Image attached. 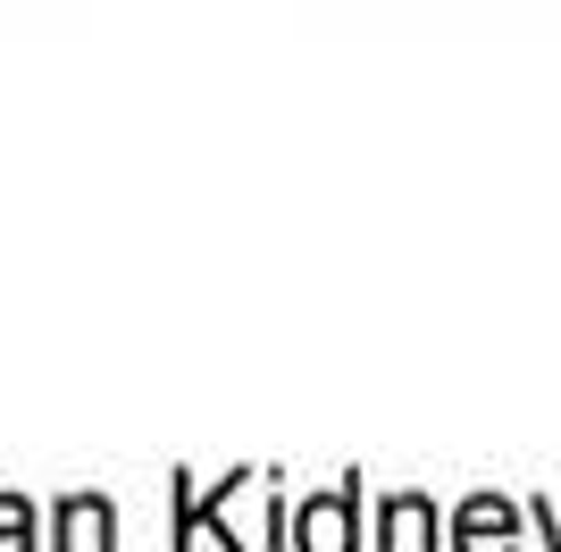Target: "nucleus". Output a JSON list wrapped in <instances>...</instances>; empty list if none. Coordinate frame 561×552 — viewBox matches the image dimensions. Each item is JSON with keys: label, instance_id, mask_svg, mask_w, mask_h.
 <instances>
[{"label": "nucleus", "instance_id": "20e7f679", "mask_svg": "<svg viewBox=\"0 0 561 552\" xmlns=\"http://www.w3.org/2000/svg\"><path fill=\"white\" fill-rule=\"evenodd\" d=\"M427 528H436V519H427L420 494H402V503L386 510V536H394V552H436V544H427Z\"/></svg>", "mask_w": 561, "mask_h": 552}, {"label": "nucleus", "instance_id": "7ed1b4c3", "mask_svg": "<svg viewBox=\"0 0 561 552\" xmlns=\"http://www.w3.org/2000/svg\"><path fill=\"white\" fill-rule=\"evenodd\" d=\"M461 552H519V519L503 503H469L461 510Z\"/></svg>", "mask_w": 561, "mask_h": 552}, {"label": "nucleus", "instance_id": "f03ea898", "mask_svg": "<svg viewBox=\"0 0 561 552\" xmlns=\"http://www.w3.org/2000/svg\"><path fill=\"white\" fill-rule=\"evenodd\" d=\"M59 552H117V510L101 494L59 503Z\"/></svg>", "mask_w": 561, "mask_h": 552}, {"label": "nucleus", "instance_id": "f257e3e1", "mask_svg": "<svg viewBox=\"0 0 561 552\" xmlns=\"http://www.w3.org/2000/svg\"><path fill=\"white\" fill-rule=\"evenodd\" d=\"M294 552H352V485L302 503V519H294Z\"/></svg>", "mask_w": 561, "mask_h": 552}, {"label": "nucleus", "instance_id": "39448f33", "mask_svg": "<svg viewBox=\"0 0 561 552\" xmlns=\"http://www.w3.org/2000/svg\"><path fill=\"white\" fill-rule=\"evenodd\" d=\"M0 552H34V510L18 494H0Z\"/></svg>", "mask_w": 561, "mask_h": 552}]
</instances>
